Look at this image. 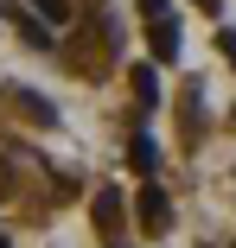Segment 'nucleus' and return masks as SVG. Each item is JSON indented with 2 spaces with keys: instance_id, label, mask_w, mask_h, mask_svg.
Wrapping results in <instances>:
<instances>
[{
  "instance_id": "1",
  "label": "nucleus",
  "mask_w": 236,
  "mask_h": 248,
  "mask_svg": "<svg viewBox=\"0 0 236 248\" xmlns=\"http://www.w3.org/2000/svg\"><path fill=\"white\" fill-rule=\"evenodd\" d=\"M134 217H140V229H147V235H160V229L172 223V204H166V191H160V185H140V204H134Z\"/></svg>"
},
{
  "instance_id": "2",
  "label": "nucleus",
  "mask_w": 236,
  "mask_h": 248,
  "mask_svg": "<svg viewBox=\"0 0 236 248\" xmlns=\"http://www.w3.org/2000/svg\"><path fill=\"white\" fill-rule=\"evenodd\" d=\"M147 45H153L160 64H172L179 58V19H147Z\"/></svg>"
},
{
  "instance_id": "3",
  "label": "nucleus",
  "mask_w": 236,
  "mask_h": 248,
  "mask_svg": "<svg viewBox=\"0 0 236 248\" xmlns=\"http://www.w3.org/2000/svg\"><path fill=\"white\" fill-rule=\"evenodd\" d=\"M13 26L26 32V45H32V51H51V26H45L38 13H26V7H19V0H13Z\"/></svg>"
},
{
  "instance_id": "4",
  "label": "nucleus",
  "mask_w": 236,
  "mask_h": 248,
  "mask_svg": "<svg viewBox=\"0 0 236 248\" xmlns=\"http://www.w3.org/2000/svg\"><path fill=\"white\" fill-rule=\"evenodd\" d=\"M128 83H134V102H140V108H153V102H160V77H153V64H134Z\"/></svg>"
},
{
  "instance_id": "5",
  "label": "nucleus",
  "mask_w": 236,
  "mask_h": 248,
  "mask_svg": "<svg viewBox=\"0 0 236 248\" xmlns=\"http://www.w3.org/2000/svg\"><path fill=\"white\" fill-rule=\"evenodd\" d=\"M13 108H19L26 121H45V127L58 121V115H51V102H45V95H32V89H13Z\"/></svg>"
},
{
  "instance_id": "6",
  "label": "nucleus",
  "mask_w": 236,
  "mask_h": 248,
  "mask_svg": "<svg viewBox=\"0 0 236 248\" xmlns=\"http://www.w3.org/2000/svg\"><path fill=\"white\" fill-rule=\"evenodd\" d=\"M128 166H134V172H153V166H160V146H153L147 134H134V140H128Z\"/></svg>"
},
{
  "instance_id": "7",
  "label": "nucleus",
  "mask_w": 236,
  "mask_h": 248,
  "mask_svg": "<svg viewBox=\"0 0 236 248\" xmlns=\"http://www.w3.org/2000/svg\"><path fill=\"white\" fill-rule=\"evenodd\" d=\"M96 223H102V229L121 223V191H102V197H96Z\"/></svg>"
},
{
  "instance_id": "8",
  "label": "nucleus",
  "mask_w": 236,
  "mask_h": 248,
  "mask_svg": "<svg viewBox=\"0 0 236 248\" xmlns=\"http://www.w3.org/2000/svg\"><path fill=\"white\" fill-rule=\"evenodd\" d=\"M32 13H38V19H64V13H70V0H32Z\"/></svg>"
},
{
  "instance_id": "9",
  "label": "nucleus",
  "mask_w": 236,
  "mask_h": 248,
  "mask_svg": "<svg viewBox=\"0 0 236 248\" xmlns=\"http://www.w3.org/2000/svg\"><path fill=\"white\" fill-rule=\"evenodd\" d=\"M217 45H223V58H230V64H236V32H230V26H223V32H217Z\"/></svg>"
},
{
  "instance_id": "10",
  "label": "nucleus",
  "mask_w": 236,
  "mask_h": 248,
  "mask_svg": "<svg viewBox=\"0 0 236 248\" xmlns=\"http://www.w3.org/2000/svg\"><path fill=\"white\" fill-rule=\"evenodd\" d=\"M140 13H147V19H166V0H140Z\"/></svg>"
},
{
  "instance_id": "11",
  "label": "nucleus",
  "mask_w": 236,
  "mask_h": 248,
  "mask_svg": "<svg viewBox=\"0 0 236 248\" xmlns=\"http://www.w3.org/2000/svg\"><path fill=\"white\" fill-rule=\"evenodd\" d=\"M192 7H204V13H217V7H223V0H192Z\"/></svg>"
},
{
  "instance_id": "12",
  "label": "nucleus",
  "mask_w": 236,
  "mask_h": 248,
  "mask_svg": "<svg viewBox=\"0 0 236 248\" xmlns=\"http://www.w3.org/2000/svg\"><path fill=\"white\" fill-rule=\"evenodd\" d=\"M0 248H7V235H0Z\"/></svg>"
}]
</instances>
